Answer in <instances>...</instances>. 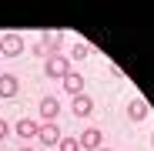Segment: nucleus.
<instances>
[{"label":"nucleus","instance_id":"obj_8","mask_svg":"<svg viewBox=\"0 0 154 151\" xmlns=\"http://www.w3.org/2000/svg\"><path fill=\"white\" fill-rule=\"evenodd\" d=\"M64 91H67V94H74V97H77V94H84V77H81L77 71H70L67 77H64Z\"/></svg>","mask_w":154,"mask_h":151},{"label":"nucleus","instance_id":"obj_17","mask_svg":"<svg viewBox=\"0 0 154 151\" xmlns=\"http://www.w3.org/2000/svg\"><path fill=\"white\" fill-rule=\"evenodd\" d=\"M151 141H154V134H151Z\"/></svg>","mask_w":154,"mask_h":151},{"label":"nucleus","instance_id":"obj_10","mask_svg":"<svg viewBox=\"0 0 154 151\" xmlns=\"http://www.w3.org/2000/svg\"><path fill=\"white\" fill-rule=\"evenodd\" d=\"M37 131H40L37 121H30V118H20V121H17V134H20V138H37Z\"/></svg>","mask_w":154,"mask_h":151},{"label":"nucleus","instance_id":"obj_7","mask_svg":"<svg viewBox=\"0 0 154 151\" xmlns=\"http://www.w3.org/2000/svg\"><path fill=\"white\" fill-rule=\"evenodd\" d=\"M147 114H151V108H147V101H141V97H134L131 104H127V118L131 121H144Z\"/></svg>","mask_w":154,"mask_h":151},{"label":"nucleus","instance_id":"obj_14","mask_svg":"<svg viewBox=\"0 0 154 151\" xmlns=\"http://www.w3.org/2000/svg\"><path fill=\"white\" fill-rule=\"evenodd\" d=\"M7 134H10V124H7V121H4V118H0V141H4V138H7Z\"/></svg>","mask_w":154,"mask_h":151},{"label":"nucleus","instance_id":"obj_4","mask_svg":"<svg viewBox=\"0 0 154 151\" xmlns=\"http://www.w3.org/2000/svg\"><path fill=\"white\" fill-rule=\"evenodd\" d=\"M37 138H40L44 144H50V148H57V144H60V131H57V121H44V124H40V131H37Z\"/></svg>","mask_w":154,"mask_h":151},{"label":"nucleus","instance_id":"obj_5","mask_svg":"<svg viewBox=\"0 0 154 151\" xmlns=\"http://www.w3.org/2000/svg\"><path fill=\"white\" fill-rule=\"evenodd\" d=\"M77 141H81V151H97V148H100V141H104V134H100L97 128H87Z\"/></svg>","mask_w":154,"mask_h":151},{"label":"nucleus","instance_id":"obj_1","mask_svg":"<svg viewBox=\"0 0 154 151\" xmlns=\"http://www.w3.org/2000/svg\"><path fill=\"white\" fill-rule=\"evenodd\" d=\"M60 40H64V34L60 30H44V40L34 47L40 57H50V54H60Z\"/></svg>","mask_w":154,"mask_h":151},{"label":"nucleus","instance_id":"obj_12","mask_svg":"<svg viewBox=\"0 0 154 151\" xmlns=\"http://www.w3.org/2000/svg\"><path fill=\"white\" fill-rule=\"evenodd\" d=\"M57 148H60V151H81V141H77V138H60Z\"/></svg>","mask_w":154,"mask_h":151},{"label":"nucleus","instance_id":"obj_3","mask_svg":"<svg viewBox=\"0 0 154 151\" xmlns=\"http://www.w3.org/2000/svg\"><path fill=\"white\" fill-rule=\"evenodd\" d=\"M23 50V37L20 34H4L0 37V57H17Z\"/></svg>","mask_w":154,"mask_h":151},{"label":"nucleus","instance_id":"obj_9","mask_svg":"<svg viewBox=\"0 0 154 151\" xmlns=\"http://www.w3.org/2000/svg\"><path fill=\"white\" fill-rule=\"evenodd\" d=\"M91 111H94V101H91L87 94H77V97H74V114H77V118H87Z\"/></svg>","mask_w":154,"mask_h":151},{"label":"nucleus","instance_id":"obj_13","mask_svg":"<svg viewBox=\"0 0 154 151\" xmlns=\"http://www.w3.org/2000/svg\"><path fill=\"white\" fill-rule=\"evenodd\" d=\"M87 54H91V47H87L84 40H81V44H77V47H74V61H84Z\"/></svg>","mask_w":154,"mask_h":151},{"label":"nucleus","instance_id":"obj_2","mask_svg":"<svg viewBox=\"0 0 154 151\" xmlns=\"http://www.w3.org/2000/svg\"><path fill=\"white\" fill-rule=\"evenodd\" d=\"M44 71H47V77H67V74H70V61L67 57H60V54H50L47 57V64H44Z\"/></svg>","mask_w":154,"mask_h":151},{"label":"nucleus","instance_id":"obj_6","mask_svg":"<svg viewBox=\"0 0 154 151\" xmlns=\"http://www.w3.org/2000/svg\"><path fill=\"white\" fill-rule=\"evenodd\" d=\"M57 114H60L57 97H40V118L44 121H57Z\"/></svg>","mask_w":154,"mask_h":151},{"label":"nucleus","instance_id":"obj_16","mask_svg":"<svg viewBox=\"0 0 154 151\" xmlns=\"http://www.w3.org/2000/svg\"><path fill=\"white\" fill-rule=\"evenodd\" d=\"M97 151H111V148H97Z\"/></svg>","mask_w":154,"mask_h":151},{"label":"nucleus","instance_id":"obj_15","mask_svg":"<svg viewBox=\"0 0 154 151\" xmlns=\"http://www.w3.org/2000/svg\"><path fill=\"white\" fill-rule=\"evenodd\" d=\"M20 151H34V148H20Z\"/></svg>","mask_w":154,"mask_h":151},{"label":"nucleus","instance_id":"obj_11","mask_svg":"<svg viewBox=\"0 0 154 151\" xmlns=\"http://www.w3.org/2000/svg\"><path fill=\"white\" fill-rule=\"evenodd\" d=\"M17 94V77L14 74H0V97H14Z\"/></svg>","mask_w":154,"mask_h":151}]
</instances>
